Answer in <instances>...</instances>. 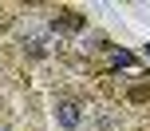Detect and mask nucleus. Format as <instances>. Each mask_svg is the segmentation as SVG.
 I'll use <instances>...</instances> for the list:
<instances>
[{"mask_svg": "<svg viewBox=\"0 0 150 131\" xmlns=\"http://www.w3.org/2000/svg\"><path fill=\"white\" fill-rule=\"evenodd\" d=\"M55 119H59V127L75 131L83 123V111H79V103H59V107H55Z\"/></svg>", "mask_w": 150, "mask_h": 131, "instance_id": "f257e3e1", "label": "nucleus"}, {"mask_svg": "<svg viewBox=\"0 0 150 131\" xmlns=\"http://www.w3.org/2000/svg\"><path fill=\"white\" fill-rule=\"evenodd\" d=\"M115 64H119V68H130V64H134V56H130V52H119V48H115Z\"/></svg>", "mask_w": 150, "mask_h": 131, "instance_id": "f03ea898", "label": "nucleus"}, {"mask_svg": "<svg viewBox=\"0 0 150 131\" xmlns=\"http://www.w3.org/2000/svg\"><path fill=\"white\" fill-rule=\"evenodd\" d=\"M146 56H150V44H146Z\"/></svg>", "mask_w": 150, "mask_h": 131, "instance_id": "7ed1b4c3", "label": "nucleus"}]
</instances>
